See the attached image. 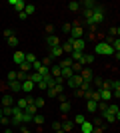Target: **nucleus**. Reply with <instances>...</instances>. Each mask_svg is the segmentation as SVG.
<instances>
[{
    "label": "nucleus",
    "instance_id": "f704fd0d",
    "mask_svg": "<svg viewBox=\"0 0 120 133\" xmlns=\"http://www.w3.org/2000/svg\"><path fill=\"white\" fill-rule=\"evenodd\" d=\"M58 66H60V68H72V60H70V58H64Z\"/></svg>",
    "mask_w": 120,
    "mask_h": 133
},
{
    "label": "nucleus",
    "instance_id": "79ce46f5",
    "mask_svg": "<svg viewBox=\"0 0 120 133\" xmlns=\"http://www.w3.org/2000/svg\"><path fill=\"white\" fill-rule=\"evenodd\" d=\"M12 36H14V30H12V28H6L4 30V38H12Z\"/></svg>",
    "mask_w": 120,
    "mask_h": 133
},
{
    "label": "nucleus",
    "instance_id": "49530a36",
    "mask_svg": "<svg viewBox=\"0 0 120 133\" xmlns=\"http://www.w3.org/2000/svg\"><path fill=\"white\" fill-rule=\"evenodd\" d=\"M16 74L18 72H8V82H14V79H16Z\"/></svg>",
    "mask_w": 120,
    "mask_h": 133
},
{
    "label": "nucleus",
    "instance_id": "603ef678",
    "mask_svg": "<svg viewBox=\"0 0 120 133\" xmlns=\"http://www.w3.org/2000/svg\"><path fill=\"white\" fill-rule=\"evenodd\" d=\"M76 95H78V97H84V89L78 88V89H76Z\"/></svg>",
    "mask_w": 120,
    "mask_h": 133
},
{
    "label": "nucleus",
    "instance_id": "a19ab883",
    "mask_svg": "<svg viewBox=\"0 0 120 133\" xmlns=\"http://www.w3.org/2000/svg\"><path fill=\"white\" fill-rule=\"evenodd\" d=\"M52 129H54V131H62V121H56V123H52Z\"/></svg>",
    "mask_w": 120,
    "mask_h": 133
},
{
    "label": "nucleus",
    "instance_id": "7c9ffc66",
    "mask_svg": "<svg viewBox=\"0 0 120 133\" xmlns=\"http://www.w3.org/2000/svg\"><path fill=\"white\" fill-rule=\"evenodd\" d=\"M68 10H72V12H78V10H80V2H76V0L68 2Z\"/></svg>",
    "mask_w": 120,
    "mask_h": 133
},
{
    "label": "nucleus",
    "instance_id": "39448f33",
    "mask_svg": "<svg viewBox=\"0 0 120 133\" xmlns=\"http://www.w3.org/2000/svg\"><path fill=\"white\" fill-rule=\"evenodd\" d=\"M46 91H48V97H58V95L64 91V85H58V83H54V85H50Z\"/></svg>",
    "mask_w": 120,
    "mask_h": 133
},
{
    "label": "nucleus",
    "instance_id": "6ab92c4d",
    "mask_svg": "<svg viewBox=\"0 0 120 133\" xmlns=\"http://www.w3.org/2000/svg\"><path fill=\"white\" fill-rule=\"evenodd\" d=\"M106 111H108V113H112V115H116L120 119V109H118V105H116V103H108V105H106Z\"/></svg>",
    "mask_w": 120,
    "mask_h": 133
},
{
    "label": "nucleus",
    "instance_id": "c9c22d12",
    "mask_svg": "<svg viewBox=\"0 0 120 133\" xmlns=\"http://www.w3.org/2000/svg\"><path fill=\"white\" fill-rule=\"evenodd\" d=\"M110 36H112V38H114V36L118 38V36H120V28L118 26H112V28H110Z\"/></svg>",
    "mask_w": 120,
    "mask_h": 133
},
{
    "label": "nucleus",
    "instance_id": "2f4dec72",
    "mask_svg": "<svg viewBox=\"0 0 120 133\" xmlns=\"http://www.w3.org/2000/svg\"><path fill=\"white\" fill-rule=\"evenodd\" d=\"M18 68H20V72H22V74H26V76H28V72L32 70V66H30V64H26V62H24V64H20Z\"/></svg>",
    "mask_w": 120,
    "mask_h": 133
},
{
    "label": "nucleus",
    "instance_id": "72a5a7b5",
    "mask_svg": "<svg viewBox=\"0 0 120 133\" xmlns=\"http://www.w3.org/2000/svg\"><path fill=\"white\" fill-rule=\"evenodd\" d=\"M36 60H38V58H36V54H26V60H24V62H26V64H30V66H32V64H34Z\"/></svg>",
    "mask_w": 120,
    "mask_h": 133
},
{
    "label": "nucleus",
    "instance_id": "f03ea898",
    "mask_svg": "<svg viewBox=\"0 0 120 133\" xmlns=\"http://www.w3.org/2000/svg\"><path fill=\"white\" fill-rule=\"evenodd\" d=\"M94 54H102V56H114V50H112V48H110L108 44H106V42H98L96 46H94Z\"/></svg>",
    "mask_w": 120,
    "mask_h": 133
},
{
    "label": "nucleus",
    "instance_id": "a211bd4d",
    "mask_svg": "<svg viewBox=\"0 0 120 133\" xmlns=\"http://www.w3.org/2000/svg\"><path fill=\"white\" fill-rule=\"evenodd\" d=\"M60 48H62L64 54H72V38H68L66 42H62V44H60Z\"/></svg>",
    "mask_w": 120,
    "mask_h": 133
},
{
    "label": "nucleus",
    "instance_id": "412c9836",
    "mask_svg": "<svg viewBox=\"0 0 120 133\" xmlns=\"http://www.w3.org/2000/svg\"><path fill=\"white\" fill-rule=\"evenodd\" d=\"M26 78L30 79V82L34 83V85H38L40 82H42V76H40V74H36V72H32V74H28V76H26Z\"/></svg>",
    "mask_w": 120,
    "mask_h": 133
},
{
    "label": "nucleus",
    "instance_id": "f3484780",
    "mask_svg": "<svg viewBox=\"0 0 120 133\" xmlns=\"http://www.w3.org/2000/svg\"><path fill=\"white\" fill-rule=\"evenodd\" d=\"M8 4L14 6V8H16V12H24V6H26V2H24V0H8Z\"/></svg>",
    "mask_w": 120,
    "mask_h": 133
},
{
    "label": "nucleus",
    "instance_id": "c03bdc74",
    "mask_svg": "<svg viewBox=\"0 0 120 133\" xmlns=\"http://www.w3.org/2000/svg\"><path fill=\"white\" fill-rule=\"evenodd\" d=\"M46 34H48V36L54 34V24H48V26H46Z\"/></svg>",
    "mask_w": 120,
    "mask_h": 133
},
{
    "label": "nucleus",
    "instance_id": "09e8293b",
    "mask_svg": "<svg viewBox=\"0 0 120 133\" xmlns=\"http://www.w3.org/2000/svg\"><path fill=\"white\" fill-rule=\"evenodd\" d=\"M36 88H40V89H48V83H46L44 79H42V82H40L38 85H36Z\"/></svg>",
    "mask_w": 120,
    "mask_h": 133
},
{
    "label": "nucleus",
    "instance_id": "5fc2aeb1",
    "mask_svg": "<svg viewBox=\"0 0 120 133\" xmlns=\"http://www.w3.org/2000/svg\"><path fill=\"white\" fill-rule=\"evenodd\" d=\"M2 117H4V113H2V109H0V119H2Z\"/></svg>",
    "mask_w": 120,
    "mask_h": 133
},
{
    "label": "nucleus",
    "instance_id": "b1692460",
    "mask_svg": "<svg viewBox=\"0 0 120 133\" xmlns=\"http://www.w3.org/2000/svg\"><path fill=\"white\" fill-rule=\"evenodd\" d=\"M92 129H94V125H92L90 121L80 123V131H82V133H92Z\"/></svg>",
    "mask_w": 120,
    "mask_h": 133
},
{
    "label": "nucleus",
    "instance_id": "4468645a",
    "mask_svg": "<svg viewBox=\"0 0 120 133\" xmlns=\"http://www.w3.org/2000/svg\"><path fill=\"white\" fill-rule=\"evenodd\" d=\"M46 44H48V48H56V46L62 44V40L58 38V36H54V34H52V36H48V38H46Z\"/></svg>",
    "mask_w": 120,
    "mask_h": 133
},
{
    "label": "nucleus",
    "instance_id": "864d4df0",
    "mask_svg": "<svg viewBox=\"0 0 120 133\" xmlns=\"http://www.w3.org/2000/svg\"><path fill=\"white\" fill-rule=\"evenodd\" d=\"M0 89H2V91H6V89H8V83L2 82V83H0Z\"/></svg>",
    "mask_w": 120,
    "mask_h": 133
},
{
    "label": "nucleus",
    "instance_id": "37998d69",
    "mask_svg": "<svg viewBox=\"0 0 120 133\" xmlns=\"http://www.w3.org/2000/svg\"><path fill=\"white\" fill-rule=\"evenodd\" d=\"M62 30H64V34H70V30H72V24H70V22H66V24L62 26Z\"/></svg>",
    "mask_w": 120,
    "mask_h": 133
},
{
    "label": "nucleus",
    "instance_id": "5701e85b",
    "mask_svg": "<svg viewBox=\"0 0 120 133\" xmlns=\"http://www.w3.org/2000/svg\"><path fill=\"white\" fill-rule=\"evenodd\" d=\"M72 129H74V123L70 121V119H64V121H62V131L64 133H70Z\"/></svg>",
    "mask_w": 120,
    "mask_h": 133
},
{
    "label": "nucleus",
    "instance_id": "4be33fe9",
    "mask_svg": "<svg viewBox=\"0 0 120 133\" xmlns=\"http://www.w3.org/2000/svg\"><path fill=\"white\" fill-rule=\"evenodd\" d=\"M64 52H62V48L60 46H56V48H50V54H48V58H60Z\"/></svg>",
    "mask_w": 120,
    "mask_h": 133
},
{
    "label": "nucleus",
    "instance_id": "393cba45",
    "mask_svg": "<svg viewBox=\"0 0 120 133\" xmlns=\"http://www.w3.org/2000/svg\"><path fill=\"white\" fill-rule=\"evenodd\" d=\"M36 109H38V107L34 105V99H32V101L28 103V105H26V109H24V111H26L28 115H32V117H34V115H36Z\"/></svg>",
    "mask_w": 120,
    "mask_h": 133
},
{
    "label": "nucleus",
    "instance_id": "a878e982",
    "mask_svg": "<svg viewBox=\"0 0 120 133\" xmlns=\"http://www.w3.org/2000/svg\"><path fill=\"white\" fill-rule=\"evenodd\" d=\"M102 117H104L108 123H116V121H118V117L112 115V113H108V111H102Z\"/></svg>",
    "mask_w": 120,
    "mask_h": 133
},
{
    "label": "nucleus",
    "instance_id": "6e6552de",
    "mask_svg": "<svg viewBox=\"0 0 120 133\" xmlns=\"http://www.w3.org/2000/svg\"><path fill=\"white\" fill-rule=\"evenodd\" d=\"M78 76L82 78V82H92V79H94V74H92V70H88V68H82Z\"/></svg>",
    "mask_w": 120,
    "mask_h": 133
},
{
    "label": "nucleus",
    "instance_id": "cd10ccee",
    "mask_svg": "<svg viewBox=\"0 0 120 133\" xmlns=\"http://www.w3.org/2000/svg\"><path fill=\"white\" fill-rule=\"evenodd\" d=\"M72 76H74L72 68H62V78H64V82H66V79H70Z\"/></svg>",
    "mask_w": 120,
    "mask_h": 133
},
{
    "label": "nucleus",
    "instance_id": "1a4fd4ad",
    "mask_svg": "<svg viewBox=\"0 0 120 133\" xmlns=\"http://www.w3.org/2000/svg\"><path fill=\"white\" fill-rule=\"evenodd\" d=\"M24 60H26V54L20 50H16L14 54H12V62L16 64V66H20V64H24Z\"/></svg>",
    "mask_w": 120,
    "mask_h": 133
},
{
    "label": "nucleus",
    "instance_id": "9b49d317",
    "mask_svg": "<svg viewBox=\"0 0 120 133\" xmlns=\"http://www.w3.org/2000/svg\"><path fill=\"white\" fill-rule=\"evenodd\" d=\"M98 95H100V101H112L114 97H112V91L110 89H98Z\"/></svg>",
    "mask_w": 120,
    "mask_h": 133
},
{
    "label": "nucleus",
    "instance_id": "ea45409f",
    "mask_svg": "<svg viewBox=\"0 0 120 133\" xmlns=\"http://www.w3.org/2000/svg\"><path fill=\"white\" fill-rule=\"evenodd\" d=\"M106 105H108L106 101H98V111H100V113H102V111H106Z\"/></svg>",
    "mask_w": 120,
    "mask_h": 133
},
{
    "label": "nucleus",
    "instance_id": "58836bf2",
    "mask_svg": "<svg viewBox=\"0 0 120 133\" xmlns=\"http://www.w3.org/2000/svg\"><path fill=\"white\" fill-rule=\"evenodd\" d=\"M90 88H92V83H90V82H82V83H80V89H84V91H88Z\"/></svg>",
    "mask_w": 120,
    "mask_h": 133
},
{
    "label": "nucleus",
    "instance_id": "473e14b6",
    "mask_svg": "<svg viewBox=\"0 0 120 133\" xmlns=\"http://www.w3.org/2000/svg\"><path fill=\"white\" fill-rule=\"evenodd\" d=\"M18 42H20V40H18V36H16V34H14L12 38H8V46H10V48H16V46H18Z\"/></svg>",
    "mask_w": 120,
    "mask_h": 133
},
{
    "label": "nucleus",
    "instance_id": "0eeeda50",
    "mask_svg": "<svg viewBox=\"0 0 120 133\" xmlns=\"http://www.w3.org/2000/svg\"><path fill=\"white\" fill-rule=\"evenodd\" d=\"M30 101H32V97H28V95H26V97H18V99L14 101V105H16L20 111H24V109H26V105H28Z\"/></svg>",
    "mask_w": 120,
    "mask_h": 133
},
{
    "label": "nucleus",
    "instance_id": "4c0bfd02",
    "mask_svg": "<svg viewBox=\"0 0 120 133\" xmlns=\"http://www.w3.org/2000/svg\"><path fill=\"white\" fill-rule=\"evenodd\" d=\"M80 70H82V66H80L78 62H72V72H74V74H80Z\"/></svg>",
    "mask_w": 120,
    "mask_h": 133
},
{
    "label": "nucleus",
    "instance_id": "aec40b11",
    "mask_svg": "<svg viewBox=\"0 0 120 133\" xmlns=\"http://www.w3.org/2000/svg\"><path fill=\"white\" fill-rule=\"evenodd\" d=\"M86 111H88V113H96V111H98V103H96V101H92V99H88V101H86Z\"/></svg>",
    "mask_w": 120,
    "mask_h": 133
},
{
    "label": "nucleus",
    "instance_id": "c85d7f7f",
    "mask_svg": "<svg viewBox=\"0 0 120 133\" xmlns=\"http://www.w3.org/2000/svg\"><path fill=\"white\" fill-rule=\"evenodd\" d=\"M32 123H36L38 127H42V125H44V115H40V113H36V115L32 117Z\"/></svg>",
    "mask_w": 120,
    "mask_h": 133
},
{
    "label": "nucleus",
    "instance_id": "f257e3e1",
    "mask_svg": "<svg viewBox=\"0 0 120 133\" xmlns=\"http://www.w3.org/2000/svg\"><path fill=\"white\" fill-rule=\"evenodd\" d=\"M100 22H104V8L100 4H96L92 8V16H90V26H98Z\"/></svg>",
    "mask_w": 120,
    "mask_h": 133
},
{
    "label": "nucleus",
    "instance_id": "f8f14e48",
    "mask_svg": "<svg viewBox=\"0 0 120 133\" xmlns=\"http://www.w3.org/2000/svg\"><path fill=\"white\" fill-rule=\"evenodd\" d=\"M84 48H86V42L82 38L80 40H72V52H84Z\"/></svg>",
    "mask_w": 120,
    "mask_h": 133
},
{
    "label": "nucleus",
    "instance_id": "e433bc0d",
    "mask_svg": "<svg viewBox=\"0 0 120 133\" xmlns=\"http://www.w3.org/2000/svg\"><path fill=\"white\" fill-rule=\"evenodd\" d=\"M84 121H86V119H84V115H82V113H78V115L74 117V121H72V123H76V125H80V123H84Z\"/></svg>",
    "mask_w": 120,
    "mask_h": 133
},
{
    "label": "nucleus",
    "instance_id": "9d476101",
    "mask_svg": "<svg viewBox=\"0 0 120 133\" xmlns=\"http://www.w3.org/2000/svg\"><path fill=\"white\" fill-rule=\"evenodd\" d=\"M110 91H112V97H116V99L120 97V82L118 79H112V82H110Z\"/></svg>",
    "mask_w": 120,
    "mask_h": 133
},
{
    "label": "nucleus",
    "instance_id": "de8ad7c7",
    "mask_svg": "<svg viewBox=\"0 0 120 133\" xmlns=\"http://www.w3.org/2000/svg\"><path fill=\"white\" fill-rule=\"evenodd\" d=\"M92 133H104V127L102 125H96V127L92 129Z\"/></svg>",
    "mask_w": 120,
    "mask_h": 133
},
{
    "label": "nucleus",
    "instance_id": "ddd939ff",
    "mask_svg": "<svg viewBox=\"0 0 120 133\" xmlns=\"http://www.w3.org/2000/svg\"><path fill=\"white\" fill-rule=\"evenodd\" d=\"M14 101H16V99L12 97V94H4L0 103H2V107H12V105H14Z\"/></svg>",
    "mask_w": 120,
    "mask_h": 133
},
{
    "label": "nucleus",
    "instance_id": "20e7f679",
    "mask_svg": "<svg viewBox=\"0 0 120 133\" xmlns=\"http://www.w3.org/2000/svg\"><path fill=\"white\" fill-rule=\"evenodd\" d=\"M64 83H66V85H68L70 89H78V88H80V83H82V78H80L78 74H74L72 78H70V79H66Z\"/></svg>",
    "mask_w": 120,
    "mask_h": 133
},
{
    "label": "nucleus",
    "instance_id": "3c124183",
    "mask_svg": "<svg viewBox=\"0 0 120 133\" xmlns=\"http://www.w3.org/2000/svg\"><path fill=\"white\" fill-rule=\"evenodd\" d=\"M8 123H10V119H8V117H2V119H0V125H8Z\"/></svg>",
    "mask_w": 120,
    "mask_h": 133
},
{
    "label": "nucleus",
    "instance_id": "423d86ee",
    "mask_svg": "<svg viewBox=\"0 0 120 133\" xmlns=\"http://www.w3.org/2000/svg\"><path fill=\"white\" fill-rule=\"evenodd\" d=\"M78 64H80L82 68L92 66V64H94V54H82V58L78 60Z\"/></svg>",
    "mask_w": 120,
    "mask_h": 133
},
{
    "label": "nucleus",
    "instance_id": "dca6fc26",
    "mask_svg": "<svg viewBox=\"0 0 120 133\" xmlns=\"http://www.w3.org/2000/svg\"><path fill=\"white\" fill-rule=\"evenodd\" d=\"M20 85H22V91H24V94H30V91H32V89L36 88V85H34L32 82H30L28 78L24 79V82H20Z\"/></svg>",
    "mask_w": 120,
    "mask_h": 133
},
{
    "label": "nucleus",
    "instance_id": "7ed1b4c3",
    "mask_svg": "<svg viewBox=\"0 0 120 133\" xmlns=\"http://www.w3.org/2000/svg\"><path fill=\"white\" fill-rule=\"evenodd\" d=\"M82 36H84V28H82V24H80V22H72V30H70L68 38H72V40H80Z\"/></svg>",
    "mask_w": 120,
    "mask_h": 133
},
{
    "label": "nucleus",
    "instance_id": "2eb2a0df",
    "mask_svg": "<svg viewBox=\"0 0 120 133\" xmlns=\"http://www.w3.org/2000/svg\"><path fill=\"white\" fill-rule=\"evenodd\" d=\"M8 89H10L12 94H20V91H22V85H20L18 79H14V82H8Z\"/></svg>",
    "mask_w": 120,
    "mask_h": 133
},
{
    "label": "nucleus",
    "instance_id": "c756f323",
    "mask_svg": "<svg viewBox=\"0 0 120 133\" xmlns=\"http://www.w3.org/2000/svg\"><path fill=\"white\" fill-rule=\"evenodd\" d=\"M34 12H36V6L34 4H26V6H24V14H26V16H32Z\"/></svg>",
    "mask_w": 120,
    "mask_h": 133
},
{
    "label": "nucleus",
    "instance_id": "8fccbe9b",
    "mask_svg": "<svg viewBox=\"0 0 120 133\" xmlns=\"http://www.w3.org/2000/svg\"><path fill=\"white\" fill-rule=\"evenodd\" d=\"M20 133H32V131H30V129H28V127H26V125L22 123V125H20Z\"/></svg>",
    "mask_w": 120,
    "mask_h": 133
},
{
    "label": "nucleus",
    "instance_id": "bb28decb",
    "mask_svg": "<svg viewBox=\"0 0 120 133\" xmlns=\"http://www.w3.org/2000/svg\"><path fill=\"white\" fill-rule=\"evenodd\" d=\"M70 107H72V105H70L68 99H66V101H60V111H62V115H66V113H68Z\"/></svg>",
    "mask_w": 120,
    "mask_h": 133
},
{
    "label": "nucleus",
    "instance_id": "a18cd8bd",
    "mask_svg": "<svg viewBox=\"0 0 120 133\" xmlns=\"http://www.w3.org/2000/svg\"><path fill=\"white\" fill-rule=\"evenodd\" d=\"M34 105L36 107H42V105H44V99H42V97H36V99H34Z\"/></svg>",
    "mask_w": 120,
    "mask_h": 133
}]
</instances>
